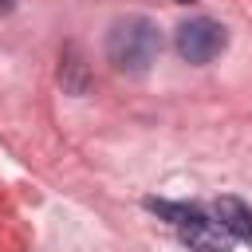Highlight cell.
<instances>
[{
    "label": "cell",
    "instance_id": "1",
    "mask_svg": "<svg viewBox=\"0 0 252 252\" xmlns=\"http://www.w3.org/2000/svg\"><path fill=\"white\" fill-rule=\"evenodd\" d=\"M158 55H161V32H158V24L150 16L130 12V16H118L110 24V32H106V59H110V67L118 75L138 79V75H146L158 63Z\"/></svg>",
    "mask_w": 252,
    "mask_h": 252
},
{
    "label": "cell",
    "instance_id": "2",
    "mask_svg": "<svg viewBox=\"0 0 252 252\" xmlns=\"http://www.w3.org/2000/svg\"><path fill=\"white\" fill-rule=\"evenodd\" d=\"M146 209L158 213V217H165V220L177 228V236H181V244H185L189 252H228V248H232V232H228L220 220H209V217H205L201 209H193V205H173V201L146 197Z\"/></svg>",
    "mask_w": 252,
    "mask_h": 252
},
{
    "label": "cell",
    "instance_id": "3",
    "mask_svg": "<svg viewBox=\"0 0 252 252\" xmlns=\"http://www.w3.org/2000/svg\"><path fill=\"white\" fill-rule=\"evenodd\" d=\"M224 43H228L224 24H217V20H209V16H193V20H185V24L177 28V35H173L177 55H181L185 63H193V67L213 63V59L224 51Z\"/></svg>",
    "mask_w": 252,
    "mask_h": 252
},
{
    "label": "cell",
    "instance_id": "4",
    "mask_svg": "<svg viewBox=\"0 0 252 252\" xmlns=\"http://www.w3.org/2000/svg\"><path fill=\"white\" fill-rule=\"evenodd\" d=\"M213 213H217V220L232 232V240H244V244H252V209L240 201V197H217L213 201Z\"/></svg>",
    "mask_w": 252,
    "mask_h": 252
},
{
    "label": "cell",
    "instance_id": "5",
    "mask_svg": "<svg viewBox=\"0 0 252 252\" xmlns=\"http://www.w3.org/2000/svg\"><path fill=\"white\" fill-rule=\"evenodd\" d=\"M59 87L67 94H87L91 91V67H87V59L75 43H67L63 55H59Z\"/></svg>",
    "mask_w": 252,
    "mask_h": 252
},
{
    "label": "cell",
    "instance_id": "6",
    "mask_svg": "<svg viewBox=\"0 0 252 252\" xmlns=\"http://www.w3.org/2000/svg\"><path fill=\"white\" fill-rule=\"evenodd\" d=\"M16 8V0H0V12H12Z\"/></svg>",
    "mask_w": 252,
    "mask_h": 252
},
{
    "label": "cell",
    "instance_id": "7",
    "mask_svg": "<svg viewBox=\"0 0 252 252\" xmlns=\"http://www.w3.org/2000/svg\"><path fill=\"white\" fill-rule=\"evenodd\" d=\"M177 4H193V0H177Z\"/></svg>",
    "mask_w": 252,
    "mask_h": 252
}]
</instances>
